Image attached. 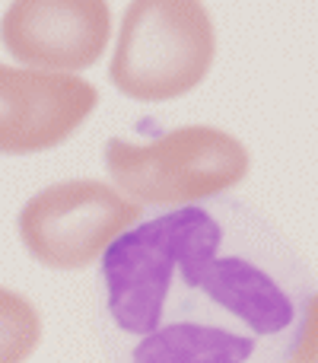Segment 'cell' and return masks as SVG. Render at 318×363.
<instances>
[{"mask_svg":"<svg viewBox=\"0 0 318 363\" xmlns=\"http://www.w3.org/2000/svg\"><path fill=\"white\" fill-rule=\"evenodd\" d=\"M96 106V86L74 74L0 64V153L55 150L80 131Z\"/></svg>","mask_w":318,"mask_h":363,"instance_id":"6","label":"cell"},{"mask_svg":"<svg viewBox=\"0 0 318 363\" xmlns=\"http://www.w3.org/2000/svg\"><path fill=\"white\" fill-rule=\"evenodd\" d=\"M42 341L35 306L16 290L0 287V363H25Z\"/></svg>","mask_w":318,"mask_h":363,"instance_id":"7","label":"cell"},{"mask_svg":"<svg viewBox=\"0 0 318 363\" xmlns=\"http://www.w3.org/2000/svg\"><path fill=\"white\" fill-rule=\"evenodd\" d=\"M144 217L137 204L96 179H70L42 188L19 211V239L45 268L80 271Z\"/></svg>","mask_w":318,"mask_h":363,"instance_id":"4","label":"cell"},{"mask_svg":"<svg viewBox=\"0 0 318 363\" xmlns=\"http://www.w3.org/2000/svg\"><path fill=\"white\" fill-rule=\"evenodd\" d=\"M290 363H318V294L309 300L306 319H302L300 335H296V347Z\"/></svg>","mask_w":318,"mask_h":363,"instance_id":"8","label":"cell"},{"mask_svg":"<svg viewBox=\"0 0 318 363\" xmlns=\"http://www.w3.org/2000/svg\"><path fill=\"white\" fill-rule=\"evenodd\" d=\"M106 169L140 204L185 207L236 188L249 176V150L220 128L188 125L159 131L144 144L112 138Z\"/></svg>","mask_w":318,"mask_h":363,"instance_id":"3","label":"cell"},{"mask_svg":"<svg viewBox=\"0 0 318 363\" xmlns=\"http://www.w3.org/2000/svg\"><path fill=\"white\" fill-rule=\"evenodd\" d=\"M217 35L200 0H131L121 19L108 80L137 102H169L200 86Z\"/></svg>","mask_w":318,"mask_h":363,"instance_id":"2","label":"cell"},{"mask_svg":"<svg viewBox=\"0 0 318 363\" xmlns=\"http://www.w3.org/2000/svg\"><path fill=\"white\" fill-rule=\"evenodd\" d=\"M306 258L232 194L159 207L106 249L96 332L112 363H290Z\"/></svg>","mask_w":318,"mask_h":363,"instance_id":"1","label":"cell"},{"mask_svg":"<svg viewBox=\"0 0 318 363\" xmlns=\"http://www.w3.org/2000/svg\"><path fill=\"white\" fill-rule=\"evenodd\" d=\"M108 35V0H13L0 19V42L13 61L57 74L93 67Z\"/></svg>","mask_w":318,"mask_h":363,"instance_id":"5","label":"cell"}]
</instances>
